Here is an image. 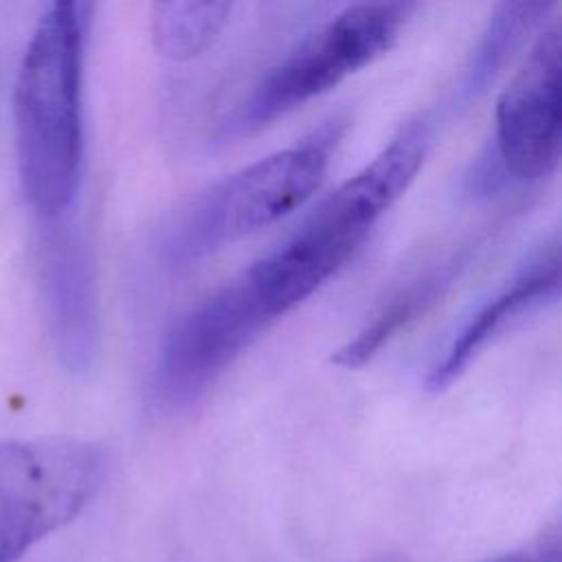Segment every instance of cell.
I'll return each mask as SVG.
<instances>
[{"mask_svg":"<svg viewBox=\"0 0 562 562\" xmlns=\"http://www.w3.org/2000/svg\"><path fill=\"white\" fill-rule=\"evenodd\" d=\"M90 4L53 2L24 48L13 123L24 195L42 222L66 217L81 180V79Z\"/></svg>","mask_w":562,"mask_h":562,"instance_id":"cell-1","label":"cell"},{"mask_svg":"<svg viewBox=\"0 0 562 562\" xmlns=\"http://www.w3.org/2000/svg\"><path fill=\"white\" fill-rule=\"evenodd\" d=\"M428 121H406L382 151L334 189L277 250L255 261L272 301L290 312L312 296L364 241L373 224L408 189L428 151Z\"/></svg>","mask_w":562,"mask_h":562,"instance_id":"cell-2","label":"cell"},{"mask_svg":"<svg viewBox=\"0 0 562 562\" xmlns=\"http://www.w3.org/2000/svg\"><path fill=\"white\" fill-rule=\"evenodd\" d=\"M345 119L334 116L301 143L279 149L202 193L171 228L165 255L184 266L285 217L321 187Z\"/></svg>","mask_w":562,"mask_h":562,"instance_id":"cell-3","label":"cell"},{"mask_svg":"<svg viewBox=\"0 0 562 562\" xmlns=\"http://www.w3.org/2000/svg\"><path fill=\"white\" fill-rule=\"evenodd\" d=\"M411 11L413 4L402 2L347 7L270 68L220 121L215 138L228 143L252 134L331 90L386 53Z\"/></svg>","mask_w":562,"mask_h":562,"instance_id":"cell-4","label":"cell"},{"mask_svg":"<svg viewBox=\"0 0 562 562\" xmlns=\"http://www.w3.org/2000/svg\"><path fill=\"white\" fill-rule=\"evenodd\" d=\"M105 479L101 446L75 439L0 441V562L72 522Z\"/></svg>","mask_w":562,"mask_h":562,"instance_id":"cell-5","label":"cell"},{"mask_svg":"<svg viewBox=\"0 0 562 562\" xmlns=\"http://www.w3.org/2000/svg\"><path fill=\"white\" fill-rule=\"evenodd\" d=\"M274 321L244 274L191 307L158 351L151 371L156 406L180 413L195 404Z\"/></svg>","mask_w":562,"mask_h":562,"instance_id":"cell-6","label":"cell"},{"mask_svg":"<svg viewBox=\"0 0 562 562\" xmlns=\"http://www.w3.org/2000/svg\"><path fill=\"white\" fill-rule=\"evenodd\" d=\"M562 24L558 18L538 35L496 103V154L518 180H542L558 169Z\"/></svg>","mask_w":562,"mask_h":562,"instance_id":"cell-7","label":"cell"},{"mask_svg":"<svg viewBox=\"0 0 562 562\" xmlns=\"http://www.w3.org/2000/svg\"><path fill=\"white\" fill-rule=\"evenodd\" d=\"M35 268L53 349L70 373H86L99 349L97 290L86 244L66 217L44 222Z\"/></svg>","mask_w":562,"mask_h":562,"instance_id":"cell-8","label":"cell"},{"mask_svg":"<svg viewBox=\"0 0 562 562\" xmlns=\"http://www.w3.org/2000/svg\"><path fill=\"white\" fill-rule=\"evenodd\" d=\"M558 290L560 259L558 246H553L468 318V323L446 347L443 356L428 371L426 389L439 393L450 386L481 353V349H485L496 336H501L531 310L544 305L547 301H555Z\"/></svg>","mask_w":562,"mask_h":562,"instance_id":"cell-9","label":"cell"},{"mask_svg":"<svg viewBox=\"0 0 562 562\" xmlns=\"http://www.w3.org/2000/svg\"><path fill=\"white\" fill-rule=\"evenodd\" d=\"M457 272L459 259H452L400 288L349 342L331 353L329 360L342 369H358L367 364L397 331L419 318L448 290Z\"/></svg>","mask_w":562,"mask_h":562,"instance_id":"cell-10","label":"cell"},{"mask_svg":"<svg viewBox=\"0 0 562 562\" xmlns=\"http://www.w3.org/2000/svg\"><path fill=\"white\" fill-rule=\"evenodd\" d=\"M551 2H505L492 13L481 42L476 44L457 88L459 101L479 97L496 79L501 68L522 46V42L544 22Z\"/></svg>","mask_w":562,"mask_h":562,"instance_id":"cell-11","label":"cell"},{"mask_svg":"<svg viewBox=\"0 0 562 562\" xmlns=\"http://www.w3.org/2000/svg\"><path fill=\"white\" fill-rule=\"evenodd\" d=\"M228 2H156L151 7V40L156 50L173 61L202 55L228 24Z\"/></svg>","mask_w":562,"mask_h":562,"instance_id":"cell-12","label":"cell"},{"mask_svg":"<svg viewBox=\"0 0 562 562\" xmlns=\"http://www.w3.org/2000/svg\"><path fill=\"white\" fill-rule=\"evenodd\" d=\"M540 562H560V555L558 553H547Z\"/></svg>","mask_w":562,"mask_h":562,"instance_id":"cell-13","label":"cell"},{"mask_svg":"<svg viewBox=\"0 0 562 562\" xmlns=\"http://www.w3.org/2000/svg\"><path fill=\"white\" fill-rule=\"evenodd\" d=\"M503 562H531L527 558H509V560H503Z\"/></svg>","mask_w":562,"mask_h":562,"instance_id":"cell-14","label":"cell"}]
</instances>
